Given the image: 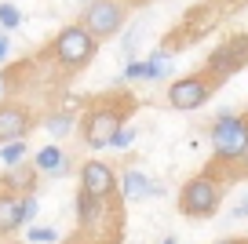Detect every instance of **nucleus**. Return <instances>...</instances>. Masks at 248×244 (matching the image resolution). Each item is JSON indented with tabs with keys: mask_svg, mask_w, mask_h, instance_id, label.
I'll return each instance as SVG.
<instances>
[{
	"mask_svg": "<svg viewBox=\"0 0 248 244\" xmlns=\"http://www.w3.org/2000/svg\"><path fill=\"white\" fill-rule=\"evenodd\" d=\"M139 99L132 92H109V95H99L95 102H88L84 113L77 117V135L88 150H109L117 128L128 124V117L135 113Z\"/></svg>",
	"mask_w": 248,
	"mask_h": 244,
	"instance_id": "1",
	"label": "nucleus"
},
{
	"mask_svg": "<svg viewBox=\"0 0 248 244\" xmlns=\"http://www.w3.org/2000/svg\"><path fill=\"white\" fill-rule=\"evenodd\" d=\"M208 138H212V153H216V160L237 164V160L248 153V113L219 109L216 121L208 124Z\"/></svg>",
	"mask_w": 248,
	"mask_h": 244,
	"instance_id": "2",
	"label": "nucleus"
},
{
	"mask_svg": "<svg viewBox=\"0 0 248 244\" xmlns=\"http://www.w3.org/2000/svg\"><path fill=\"white\" fill-rule=\"evenodd\" d=\"M223 190L226 186L212 171H201V175L186 179L183 193H179V212L186 219H212L219 212V204H223Z\"/></svg>",
	"mask_w": 248,
	"mask_h": 244,
	"instance_id": "3",
	"label": "nucleus"
},
{
	"mask_svg": "<svg viewBox=\"0 0 248 244\" xmlns=\"http://www.w3.org/2000/svg\"><path fill=\"white\" fill-rule=\"evenodd\" d=\"M47 51H51V59L59 62L62 69H84L88 62L95 59V51H99V40L80 22H70V26H62V30L55 33Z\"/></svg>",
	"mask_w": 248,
	"mask_h": 244,
	"instance_id": "4",
	"label": "nucleus"
},
{
	"mask_svg": "<svg viewBox=\"0 0 248 244\" xmlns=\"http://www.w3.org/2000/svg\"><path fill=\"white\" fill-rule=\"evenodd\" d=\"M216 88H219V80H212L208 73L179 76V80H171V88H168V106L183 109V113H194V109H201L204 102L216 95Z\"/></svg>",
	"mask_w": 248,
	"mask_h": 244,
	"instance_id": "5",
	"label": "nucleus"
},
{
	"mask_svg": "<svg viewBox=\"0 0 248 244\" xmlns=\"http://www.w3.org/2000/svg\"><path fill=\"white\" fill-rule=\"evenodd\" d=\"M128 22V8L121 0H92L80 11V26L92 33L95 40H106L113 33H121V26Z\"/></svg>",
	"mask_w": 248,
	"mask_h": 244,
	"instance_id": "6",
	"label": "nucleus"
},
{
	"mask_svg": "<svg viewBox=\"0 0 248 244\" xmlns=\"http://www.w3.org/2000/svg\"><path fill=\"white\" fill-rule=\"evenodd\" d=\"M245 66H248V33H241V37L223 40V44H219L216 51L208 55V62H204V73H208L212 80H219V84H223L226 76L241 73Z\"/></svg>",
	"mask_w": 248,
	"mask_h": 244,
	"instance_id": "7",
	"label": "nucleus"
},
{
	"mask_svg": "<svg viewBox=\"0 0 248 244\" xmlns=\"http://www.w3.org/2000/svg\"><path fill=\"white\" fill-rule=\"evenodd\" d=\"M80 190L92 193V197L99 200H113L117 197V171L109 168L106 160H88V164H80Z\"/></svg>",
	"mask_w": 248,
	"mask_h": 244,
	"instance_id": "8",
	"label": "nucleus"
},
{
	"mask_svg": "<svg viewBox=\"0 0 248 244\" xmlns=\"http://www.w3.org/2000/svg\"><path fill=\"white\" fill-rule=\"evenodd\" d=\"M117 197L128 200V204H139V200H150V197H164V186L154 183L146 171L128 168L124 175H117Z\"/></svg>",
	"mask_w": 248,
	"mask_h": 244,
	"instance_id": "9",
	"label": "nucleus"
},
{
	"mask_svg": "<svg viewBox=\"0 0 248 244\" xmlns=\"http://www.w3.org/2000/svg\"><path fill=\"white\" fill-rule=\"evenodd\" d=\"M30 128H33V113L22 102H0V146L15 142V138H26Z\"/></svg>",
	"mask_w": 248,
	"mask_h": 244,
	"instance_id": "10",
	"label": "nucleus"
},
{
	"mask_svg": "<svg viewBox=\"0 0 248 244\" xmlns=\"http://www.w3.org/2000/svg\"><path fill=\"white\" fill-rule=\"evenodd\" d=\"M33 168L40 171V175L47 179H62V175H70V157H66V150L55 142L40 146L37 153H33Z\"/></svg>",
	"mask_w": 248,
	"mask_h": 244,
	"instance_id": "11",
	"label": "nucleus"
},
{
	"mask_svg": "<svg viewBox=\"0 0 248 244\" xmlns=\"http://www.w3.org/2000/svg\"><path fill=\"white\" fill-rule=\"evenodd\" d=\"M26 226L22 219V193L0 190V237H11Z\"/></svg>",
	"mask_w": 248,
	"mask_h": 244,
	"instance_id": "12",
	"label": "nucleus"
},
{
	"mask_svg": "<svg viewBox=\"0 0 248 244\" xmlns=\"http://www.w3.org/2000/svg\"><path fill=\"white\" fill-rule=\"evenodd\" d=\"M37 179H40V171L33 168V160H26V164H18V168L4 171V190H11V193H37Z\"/></svg>",
	"mask_w": 248,
	"mask_h": 244,
	"instance_id": "13",
	"label": "nucleus"
},
{
	"mask_svg": "<svg viewBox=\"0 0 248 244\" xmlns=\"http://www.w3.org/2000/svg\"><path fill=\"white\" fill-rule=\"evenodd\" d=\"M44 131L51 138H66L70 131H77V117H73L70 109H55V113L44 117Z\"/></svg>",
	"mask_w": 248,
	"mask_h": 244,
	"instance_id": "14",
	"label": "nucleus"
},
{
	"mask_svg": "<svg viewBox=\"0 0 248 244\" xmlns=\"http://www.w3.org/2000/svg\"><path fill=\"white\" fill-rule=\"evenodd\" d=\"M26 157H30V146H26V138H15V142H4V146H0V164H4V171H8V168H18V164H26Z\"/></svg>",
	"mask_w": 248,
	"mask_h": 244,
	"instance_id": "15",
	"label": "nucleus"
},
{
	"mask_svg": "<svg viewBox=\"0 0 248 244\" xmlns=\"http://www.w3.org/2000/svg\"><path fill=\"white\" fill-rule=\"evenodd\" d=\"M26 244H59V229L55 226H30L26 229Z\"/></svg>",
	"mask_w": 248,
	"mask_h": 244,
	"instance_id": "16",
	"label": "nucleus"
},
{
	"mask_svg": "<svg viewBox=\"0 0 248 244\" xmlns=\"http://www.w3.org/2000/svg\"><path fill=\"white\" fill-rule=\"evenodd\" d=\"M0 26H4V33L18 30V26H22V11H18L15 4H0Z\"/></svg>",
	"mask_w": 248,
	"mask_h": 244,
	"instance_id": "17",
	"label": "nucleus"
},
{
	"mask_svg": "<svg viewBox=\"0 0 248 244\" xmlns=\"http://www.w3.org/2000/svg\"><path fill=\"white\" fill-rule=\"evenodd\" d=\"M135 135H139V128H132V124L117 128V135H113V142H109V150H132V146H135Z\"/></svg>",
	"mask_w": 248,
	"mask_h": 244,
	"instance_id": "18",
	"label": "nucleus"
},
{
	"mask_svg": "<svg viewBox=\"0 0 248 244\" xmlns=\"http://www.w3.org/2000/svg\"><path fill=\"white\" fill-rule=\"evenodd\" d=\"M37 212H40L37 193H22V219H26V226H30V222L37 219Z\"/></svg>",
	"mask_w": 248,
	"mask_h": 244,
	"instance_id": "19",
	"label": "nucleus"
},
{
	"mask_svg": "<svg viewBox=\"0 0 248 244\" xmlns=\"http://www.w3.org/2000/svg\"><path fill=\"white\" fill-rule=\"evenodd\" d=\"M233 219H248V193L237 200V204H233Z\"/></svg>",
	"mask_w": 248,
	"mask_h": 244,
	"instance_id": "20",
	"label": "nucleus"
},
{
	"mask_svg": "<svg viewBox=\"0 0 248 244\" xmlns=\"http://www.w3.org/2000/svg\"><path fill=\"white\" fill-rule=\"evenodd\" d=\"M11 59V40H8V33H0V62H8Z\"/></svg>",
	"mask_w": 248,
	"mask_h": 244,
	"instance_id": "21",
	"label": "nucleus"
},
{
	"mask_svg": "<svg viewBox=\"0 0 248 244\" xmlns=\"http://www.w3.org/2000/svg\"><path fill=\"white\" fill-rule=\"evenodd\" d=\"M237 171H241V175H245V179H248V153H245V157H241V160H237Z\"/></svg>",
	"mask_w": 248,
	"mask_h": 244,
	"instance_id": "22",
	"label": "nucleus"
},
{
	"mask_svg": "<svg viewBox=\"0 0 248 244\" xmlns=\"http://www.w3.org/2000/svg\"><path fill=\"white\" fill-rule=\"evenodd\" d=\"M219 244H248V237H226V241H219Z\"/></svg>",
	"mask_w": 248,
	"mask_h": 244,
	"instance_id": "23",
	"label": "nucleus"
},
{
	"mask_svg": "<svg viewBox=\"0 0 248 244\" xmlns=\"http://www.w3.org/2000/svg\"><path fill=\"white\" fill-rule=\"evenodd\" d=\"M4 88H8V80H4V73H0V99H4Z\"/></svg>",
	"mask_w": 248,
	"mask_h": 244,
	"instance_id": "24",
	"label": "nucleus"
},
{
	"mask_svg": "<svg viewBox=\"0 0 248 244\" xmlns=\"http://www.w3.org/2000/svg\"><path fill=\"white\" fill-rule=\"evenodd\" d=\"M161 244H179V241H175V237H164V241H161Z\"/></svg>",
	"mask_w": 248,
	"mask_h": 244,
	"instance_id": "25",
	"label": "nucleus"
},
{
	"mask_svg": "<svg viewBox=\"0 0 248 244\" xmlns=\"http://www.w3.org/2000/svg\"><path fill=\"white\" fill-rule=\"evenodd\" d=\"M80 4H92V0H80Z\"/></svg>",
	"mask_w": 248,
	"mask_h": 244,
	"instance_id": "26",
	"label": "nucleus"
}]
</instances>
